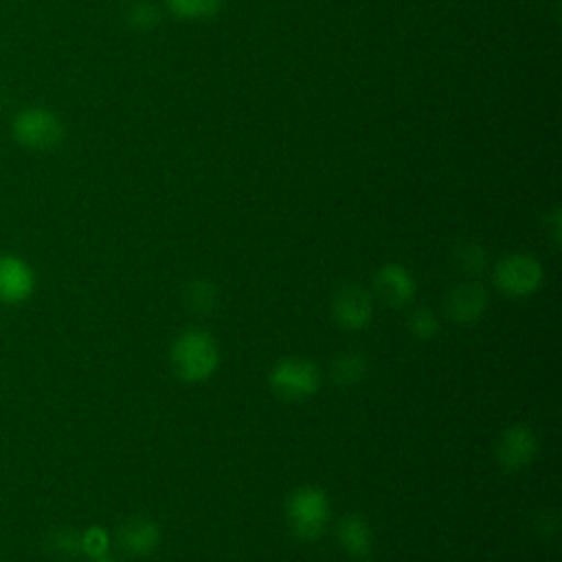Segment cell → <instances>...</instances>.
Here are the masks:
<instances>
[{
    "mask_svg": "<svg viewBox=\"0 0 562 562\" xmlns=\"http://www.w3.org/2000/svg\"><path fill=\"white\" fill-rule=\"evenodd\" d=\"M35 292V272L18 255H0V303L20 305Z\"/></svg>",
    "mask_w": 562,
    "mask_h": 562,
    "instance_id": "52a82bcc",
    "label": "cell"
},
{
    "mask_svg": "<svg viewBox=\"0 0 562 562\" xmlns=\"http://www.w3.org/2000/svg\"><path fill=\"white\" fill-rule=\"evenodd\" d=\"M13 140L33 151L55 149L64 138V125L55 112L42 105L22 108L11 121Z\"/></svg>",
    "mask_w": 562,
    "mask_h": 562,
    "instance_id": "3957f363",
    "label": "cell"
},
{
    "mask_svg": "<svg viewBox=\"0 0 562 562\" xmlns=\"http://www.w3.org/2000/svg\"><path fill=\"white\" fill-rule=\"evenodd\" d=\"M457 261L463 272L468 274H479L485 268V252L476 244H468L459 250Z\"/></svg>",
    "mask_w": 562,
    "mask_h": 562,
    "instance_id": "ac0fdd59",
    "label": "cell"
},
{
    "mask_svg": "<svg viewBox=\"0 0 562 562\" xmlns=\"http://www.w3.org/2000/svg\"><path fill=\"white\" fill-rule=\"evenodd\" d=\"M364 373H367V358L358 351H345L331 364V380L340 386H351L360 382Z\"/></svg>",
    "mask_w": 562,
    "mask_h": 562,
    "instance_id": "4fadbf2b",
    "label": "cell"
},
{
    "mask_svg": "<svg viewBox=\"0 0 562 562\" xmlns=\"http://www.w3.org/2000/svg\"><path fill=\"white\" fill-rule=\"evenodd\" d=\"M544 270L540 261L527 252H512L494 266V285L509 299H525L540 290Z\"/></svg>",
    "mask_w": 562,
    "mask_h": 562,
    "instance_id": "5b68a950",
    "label": "cell"
},
{
    "mask_svg": "<svg viewBox=\"0 0 562 562\" xmlns=\"http://www.w3.org/2000/svg\"><path fill=\"white\" fill-rule=\"evenodd\" d=\"M373 290L389 307H404L415 299V279L400 263H386L375 272Z\"/></svg>",
    "mask_w": 562,
    "mask_h": 562,
    "instance_id": "30bf717a",
    "label": "cell"
},
{
    "mask_svg": "<svg viewBox=\"0 0 562 562\" xmlns=\"http://www.w3.org/2000/svg\"><path fill=\"white\" fill-rule=\"evenodd\" d=\"M331 316L347 331L364 329L373 318V296L360 283H342L331 296Z\"/></svg>",
    "mask_w": 562,
    "mask_h": 562,
    "instance_id": "8992f818",
    "label": "cell"
},
{
    "mask_svg": "<svg viewBox=\"0 0 562 562\" xmlns=\"http://www.w3.org/2000/svg\"><path fill=\"white\" fill-rule=\"evenodd\" d=\"M116 542L127 555H149L160 544V527L151 518L134 516L119 527Z\"/></svg>",
    "mask_w": 562,
    "mask_h": 562,
    "instance_id": "8fae6325",
    "label": "cell"
},
{
    "mask_svg": "<svg viewBox=\"0 0 562 562\" xmlns=\"http://www.w3.org/2000/svg\"><path fill=\"white\" fill-rule=\"evenodd\" d=\"M184 301H187L189 310L206 314L217 305V285L206 279H195L193 283L187 285Z\"/></svg>",
    "mask_w": 562,
    "mask_h": 562,
    "instance_id": "5bb4252c",
    "label": "cell"
},
{
    "mask_svg": "<svg viewBox=\"0 0 562 562\" xmlns=\"http://www.w3.org/2000/svg\"><path fill=\"white\" fill-rule=\"evenodd\" d=\"M268 382L277 397L285 402H303L318 391L321 371L312 360L290 356V358H281L272 367Z\"/></svg>",
    "mask_w": 562,
    "mask_h": 562,
    "instance_id": "277c9868",
    "label": "cell"
},
{
    "mask_svg": "<svg viewBox=\"0 0 562 562\" xmlns=\"http://www.w3.org/2000/svg\"><path fill=\"white\" fill-rule=\"evenodd\" d=\"M222 0H167V7L178 18H209L220 9Z\"/></svg>",
    "mask_w": 562,
    "mask_h": 562,
    "instance_id": "e0dca14e",
    "label": "cell"
},
{
    "mask_svg": "<svg viewBox=\"0 0 562 562\" xmlns=\"http://www.w3.org/2000/svg\"><path fill=\"white\" fill-rule=\"evenodd\" d=\"M538 450L536 435L529 426L525 424H514L503 430L498 443H496V457L503 470L507 472H518L527 468Z\"/></svg>",
    "mask_w": 562,
    "mask_h": 562,
    "instance_id": "9c48e42d",
    "label": "cell"
},
{
    "mask_svg": "<svg viewBox=\"0 0 562 562\" xmlns=\"http://www.w3.org/2000/svg\"><path fill=\"white\" fill-rule=\"evenodd\" d=\"M94 562H116V560H110V558H99V560H94Z\"/></svg>",
    "mask_w": 562,
    "mask_h": 562,
    "instance_id": "ffe728a7",
    "label": "cell"
},
{
    "mask_svg": "<svg viewBox=\"0 0 562 562\" xmlns=\"http://www.w3.org/2000/svg\"><path fill=\"white\" fill-rule=\"evenodd\" d=\"M408 329H411V334H413L415 338H419V340H430V338H435L437 331H439V318H437V314H435L430 307L419 305V307H415V310L408 314Z\"/></svg>",
    "mask_w": 562,
    "mask_h": 562,
    "instance_id": "2e32d148",
    "label": "cell"
},
{
    "mask_svg": "<svg viewBox=\"0 0 562 562\" xmlns=\"http://www.w3.org/2000/svg\"><path fill=\"white\" fill-rule=\"evenodd\" d=\"M50 547L55 553H64V555L81 553L79 533L72 529H57L55 533H50Z\"/></svg>",
    "mask_w": 562,
    "mask_h": 562,
    "instance_id": "d6986e66",
    "label": "cell"
},
{
    "mask_svg": "<svg viewBox=\"0 0 562 562\" xmlns=\"http://www.w3.org/2000/svg\"><path fill=\"white\" fill-rule=\"evenodd\" d=\"M173 373L182 382H204L220 367L217 340L204 329H184L169 351Z\"/></svg>",
    "mask_w": 562,
    "mask_h": 562,
    "instance_id": "6da1fadb",
    "label": "cell"
},
{
    "mask_svg": "<svg viewBox=\"0 0 562 562\" xmlns=\"http://www.w3.org/2000/svg\"><path fill=\"white\" fill-rule=\"evenodd\" d=\"M290 531L305 542L318 540L331 520V503L321 487L301 485L285 501Z\"/></svg>",
    "mask_w": 562,
    "mask_h": 562,
    "instance_id": "7a4b0ae2",
    "label": "cell"
},
{
    "mask_svg": "<svg viewBox=\"0 0 562 562\" xmlns=\"http://www.w3.org/2000/svg\"><path fill=\"white\" fill-rule=\"evenodd\" d=\"M79 549L86 553L90 560L105 558L110 551V531L101 525H90L79 533Z\"/></svg>",
    "mask_w": 562,
    "mask_h": 562,
    "instance_id": "9a60e30c",
    "label": "cell"
},
{
    "mask_svg": "<svg viewBox=\"0 0 562 562\" xmlns=\"http://www.w3.org/2000/svg\"><path fill=\"white\" fill-rule=\"evenodd\" d=\"M487 310V290L476 281L454 285L443 301L446 316L457 325H474Z\"/></svg>",
    "mask_w": 562,
    "mask_h": 562,
    "instance_id": "ba28073f",
    "label": "cell"
},
{
    "mask_svg": "<svg viewBox=\"0 0 562 562\" xmlns=\"http://www.w3.org/2000/svg\"><path fill=\"white\" fill-rule=\"evenodd\" d=\"M338 542L340 547L351 555V558H367L373 547V531L369 522L360 514H347L338 520L336 527Z\"/></svg>",
    "mask_w": 562,
    "mask_h": 562,
    "instance_id": "7c38bea8",
    "label": "cell"
}]
</instances>
